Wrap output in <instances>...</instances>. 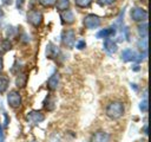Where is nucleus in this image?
I'll return each mask as SVG.
<instances>
[{"mask_svg":"<svg viewBox=\"0 0 151 142\" xmlns=\"http://www.w3.org/2000/svg\"><path fill=\"white\" fill-rule=\"evenodd\" d=\"M125 112V108H124V103L120 101H112L106 105L105 109V114L111 120H118L120 118Z\"/></svg>","mask_w":151,"mask_h":142,"instance_id":"nucleus-1","label":"nucleus"},{"mask_svg":"<svg viewBox=\"0 0 151 142\" xmlns=\"http://www.w3.org/2000/svg\"><path fill=\"white\" fill-rule=\"evenodd\" d=\"M146 57V53H136L133 50H131V49H125L123 52H122V59L124 60V62H137V63H139V62H142L144 58Z\"/></svg>","mask_w":151,"mask_h":142,"instance_id":"nucleus-2","label":"nucleus"},{"mask_svg":"<svg viewBox=\"0 0 151 142\" xmlns=\"http://www.w3.org/2000/svg\"><path fill=\"white\" fill-rule=\"evenodd\" d=\"M61 43L67 49H72L74 47V43H76V32L73 30H66L63 32L61 34Z\"/></svg>","mask_w":151,"mask_h":142,"instance_id":"nucleus-3","label":"nucleus"},{"mask_svg":"<svg viewBox=\"0 0 151 142\" xmlns=\"http://www.w3.org/2000/svg\"><path fill=\"white\" fill-rule=\"evenodd\" d=\"M149 14H147V11L142 8V7H133L131 9V18L133 21H137V22H144L146 21Z\"/></svg>","mask_w":151,"mask_h":142,"instance_id":"nucleus-4","label":"nucleus"},{"mask_svg":"<svg viewBox=\"0 0 151 142\" xmlns=\"http://www.w3.org/2000/svg\"><path fill=\"white\" fill-rule=\"evenodd\" d=\"M101 24V20L98 15L96 14H87L85 18H84V25L86 28L88 30H94V28H98Z\"/></svg>","mask_w":151,"mask_h":142,"instance_id":"nucleus-5","label":"nucleus"},{"mask_svg":"<svg viewBox=\"0 0 151 142\" xmlns=\"http://www.w3.org/2000/svg\"><path fill=\"white\" fill-rule=\"evenodd\" d=\"M27 21L32 26H34V27L40 26V24L42 22V14H41V12L35 11V9H31L27 13Z\"/></svg>","mask_w":151,"mask_h":142,"instance_id":"nucleus-6","label":"nucleus"},{"mask_svg":"<svg viewBox=\"0 0 151 142\" xmlns=\"http://www.w3.org/2000/svg\"><path fill=\"white\" fill-rule=\"evenodd\" d=\"M7 102L12 108H19L21 105V95L17 90H12L7 95Z\"/></svg>","mask_w":151,"mask_h":142,"instance_id":"nucleus-7","label":"nucleus"},{"mask_svg":"<svg viewBox=\"0 0 151 142\" xmlns=\"http://www.w3.org/2000/svg\"><path fill=\"white\" fill-rule=\"evenodd\" d=\"M27 121L31 122V123H40L45 120V116L41 111H38V110H32L29 112H27V116H26Z\"/></svg>","mask_w":151,"mask_h":142,"instance_id":"nucleus-8","label":"nucleus"},{"mask_svg":"<svg viewBox=\"0 0 151 142\" xmlns=\"http://www.w3.org/2000/svg\"><path fill=\"white\" fill-rule=\"evenodd\" d=\"M110 134L106 131H97L91 136V142H110Z\"/></svg>","mask_w":151,"mask_h":142,"instance_id":"nucleus-9","label":"nucleus"},{"mask_svg":"<svg viewBox=\"0 0 151 142\" xmlns=\"http://www.w3.org/2000/svg\"><path fill=\"white\" fill-rule=\"evenodd\" d=\"M60 18H61V21H63L64 24H66V25H71V24H73L74 20H76L73 12L70 11V9H65V11H63L61 14H60Z\"/></svg>","mask_w":151,"mask_h":142,"instance_id":"nucleus-10","label":"nucleus"},{"mask_svg":"<svg viewBox=\"0 0 151 142\" xmlns=\"http://www.w3.org/2000/svg\"><path fill=\"white\" fill-rule=\"evenodd\" d=\"M59 54V49L57 45H54L53 43H48L46 46V57L50 59H54L57 58Z\"/></svg>","mask_w":151,"mask_h":142,"instance_id":"nucleus-11","label":"nucleus"},{"mask_svg":"<svg viewBox=\"0 0 151 142\" xmlns=\"http://www.w3.org/2000/svg\"><path fill=\"white\" fill-rule=\"evenodd\" d=\"M104 50H105L109 54H112V53H116V52H117L118 47H117V44H116L112 39L106 38L105 41H104Z\"/></svg>","mask_w":151,"mask_h":142,"instance_id":"nucleus-12","label":"nucleus"},{"mask_svg":"<svg viewBox=\"0 0 151 142\" xmlns=\"http://www.w3.org/2000/svg\"><path fill=\"white\" fill-rule=\"evenodd\" d=\"M59 82H60V77H59V73H53L48 80H47V88L53 91V90H57L58 85H59Z\"/></svg>","mask_w":151,"mask_h":142,"instance_id":"nucleus-13","label":"nucleus"},{"mask_svg":"<svg viewBox=\"0 0 151 142\" xmlns=\"http://www.w3.org/2000/svg\"><path fill=\"white\" fill-rule=\"evenodd\" d=\"M116 34V30L114 28H104V30H100L98 33H97V38L101 39V38H111L112 36Z\"/></svg>","mask_w":151,"mask_h":142,"instance_id":"nucleus-14","label":"nucleus"},{"mask_svg":"<svg viewBox=\"0 0 151 142\" xmlns=\"http://www.w3.org/2000/svg\"><path fill=\"white\" fill-rule=\"evenodd\" d=\"M9 85V78L6 75H0V93H4Z\"/></svg>","mask_w":151,"mask_h":142,"instance_id":"nucleus-15","label":"nucleus"},{"mask_svg":"<svg viewBox=\"0 0 151 142\" xmlns=\"http://www.w3.org/2000/svg\"><path fill=\"white\" fill-rule=\"evenodd\" d=\"M27 83V75L26 73H20L18 75L17 79H15V85L18 88H25Z\"/></svg>","mask_w":151,"mask_h":142,"instance_id":"nucleus-16","label":"nucleus"},{"mask_svg":"<svg viewBox=\"0 0 151 142\" xmlns=\"http://www.w3.org/2000/svg\"><path fill=\"white\" fill-rule=\"evenodd\" d=\"M12 49V44L8 39H4L1 43H0V54H4L6 53L7 51H9Z\"/></svg>","mask_w":151,"mask_h":142,"instance_id":"nucleus-17","label":"nucleus"},{"mask_svg":"<svg viewBox=\"0 0 151 142\" xmlns=\"http://www.w3.org/2000/svg\"><path fill=\"white\" fill-rule=\"evenodd\" d=\"M147 32H149V30H147V22L144 21V22H142L138 26V33H139L140 38H147Z\"/></svg>","mask_w":151,"mask_h":142,"instance_id":"nucleus-18","label":"nucleus"},{"mask_svg":"<svg viewBox=\"0 0 151 142\" xmlns=\"http://www.w3.org/2000/svg\"><path fill=\"white\" fill-rule=\"evenodd\" d=\"M55 6H57V9L58 11H65V9H68L70 7V0H57L55 2Z\"/></svg>","mask_w":151,"mask_h":142,"instance_id":"nucleus-19","label":"nucleus"},{"mask_svg":"<svg viewBox=\"0 0 151 142\" xmlns=\"http://www.w3.org/2000/svg\"><path fill=\"white\" fill-rule=\"evenodd\" d=\"M138 46H139V50L143 53H146V51H147V38H140V40L138 43Z\"/></svg>","mask_w":151,"mask_h":142,"instance_id":"nucleus-20","label":"nucleus"},{"mask_svg":"<svg viewBox=\"0 0 151 142\" xmlns=\"http://www.w3.org/2000/svg\"><path fill=\"white\" fill-rule=\"evenodd\" d=\"M76 6L80 7V8H86L92 4V0H76Z\"/></svg>","mask_w":151,"mask_h":142,"instance_id":"nucleus-21","label":"nucleus"},{"mask_svg":"<svg viewBox=\"0 0 151 142\" xmlns=\"http://www.w3.org/2000/svg\"><path fill=\"white\" fill-rule=\"evenodd\" d=\"M38 1L42 7H53L57 2V0H38Z\"/></svg>","mask_w":151,"mask_h":142,"instance_id":"nucleus-22","label":"nucleus"},{"mask_svg":"<svg viewBox=\"0 0 151 142\" xmlns=\"http://www.w3.org/2000/svg\"><path fill=\"white\" fill-rule=\"evenodd\" d=\"M139 109H140L142 112H147V110H149V104H147V99H146V98L143 99V101L140 102V104H139Z\"/></svg>","mask_w":151,"mask_h":142,"instance_id":"nucleus-23","label":"nucleus"},{"mask_svg":"<svg viewBox=\"0 0 151 142\" xmlns=\"http://www.w3.org/2000/svg\"><path fill=\"white\" fill-rule=\"evenodd\" d=\"M96 1L100 6H109V5H112L116 0H96Z\"/></svg>","mask_w":151,"mask_h":142,"instance_id":"nucleus-24","label":"nucleus"},{"mask_svg":"<svg viewBox=\"0 0 151 142\" xmlns=\"http://www.w3.org/2000/svg\"><path fill=\"white\" fill-rule=\"evenodd\" d=\"M25 2H26V0H15V5H17V8L21 11V9L24 8V6H25Z\"/></svg>","mask_w":151,"mask_h":142,"instance_id":"nucleus-25","label":"nucleus"},{"mask_svg":"<svg viewBox=\"0 0 151 142\" xmlns=\"http://www.w3.org/2000/svg\"><path fill=\"white\" fill-rule=\"evenodd\" d=\"M85 46H86V43H85L84 40H79V41L77 43V46H76V47H77L78 50H83Z\"/></svg>","mask_w":151,"mask_h":142,"instance_id":"nucleus-26","label":"nucleus"},{"mask_svg":"<svg viewBox=\"0 0 151 142\" xmlns=\"http://www.w3.org/2000/svg\"><path fill=\"white\" fill-rule=\"evenodd\" d=\"M1 2H2L4 5H6V6H9V5L13 4V0H1Z\"/></svg>","mask_w":151,"mask_h":142,"instance_id":"nucleus-27","label":"nucleus"},{"mask_svg":"<svg viewBox=\"0 0 151 142\" xmlns=\"http://www.w3.org/2000/svg\"><path fill=\"white\" fill-rule=\"evenodd\" d=\"M0 141L4 142V133H2V125L0 124Z\"/></svg>","mask_w":151,"mask_h":142,"instance_id":"nucleus-28","label":"nucleus"},{"mask_svg":"<svg viewBox=\"0 0 151 142\" xmlns=\"http://www.w3.org/2000/svg\"><path fill=\"white\" fill-rule=\"evenodd\" d=\"M144 134H145V135H147V134H149V130H147V124H145V127H144Z\"/></svg>","mask_w":151,"mask_h":142,"instance_id":"nucleus-29","label":"nucleus"},{"mask_svg":"<svg viewBox=\"0 0 151 142\" xmlns=\"http://www.w3.org/2000/svg\"><path fill=\"white\" fill-rule=\"evenodd\" d=\"M1 69H2V60H1V58H0V71H1Z\"/></svg>","mask_w":151,"mask_h":142,"instance_id":"nucleus-30","label":"nucleus"},{"mask_svg":"<svg viewBox=\"0 0 151 142\" xmlns=\"http://www.w3.org/2000/svg\"><path fill=\"white\" fill-rule=\"evenodd\" d=\"M32 142H37V141H32Z\"/></svg>","mask_w":151,"mask_h":142,"instance_id":"nucleus-31","label":"nucleus"}]
</instances>
